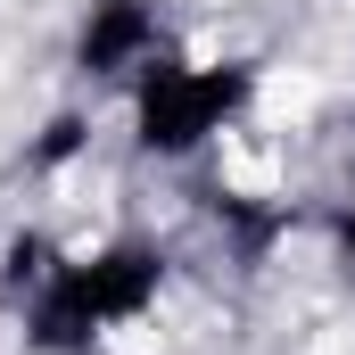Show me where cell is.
I'll use <instances>...</instances> for the list:
<instances>
[{"label":"cell","instance_id":"277c9868","mask_svg":"<svg viewBox=\"0 0 355 355\" xmlns=\"http://www.w3.org/2000/svg\"><path fill=\"white\" fill-rule=\"evenodd\" d=\"M347 257H355V215H347Z\"/></svg>","mask_w":355,"mask_h":355},{"label":"cell","instance_id":"6da1fadb","mask_svg":"<svg viewBox=\"0 0 355 355\" xmlns=\"http://www.w3.org/2000/svg\"><path fill=\"white\" fill-rule=\"evenodd\" d=\"M157 297V257L149 248H107L91 265H58L33 297V339L42 347H91L99 331L132 322Z\"/></svg>","mask_w":355,"mask_h":355},{"label":"cell","instance_id":"7a4b0ae2","mask_svg":"<svg viewBox=\"0 0 355 355\" xmlns=\"http://www.w3.org/2000/svg\"><path fill=\"white\" fill-rule=\"evenodd\" d=\"M240 91H248L240 67H149V83H141V141L166 149V157L198 149L240 107Z\"/></svg>","mask_w":355,"mask_h":355},{"label":"cell","instance_id":"3957f363","mask_svg":"<svg viewBox=\"0 0 355 355\" xmlns=\"http://www.w3.org/2000/svg\"><path fill=\"white\" fill-rule=\"evenodd\" d=\"M149 50H157V17L141 0H99L91 8V25H83L91 75H132V67H149Z\"/></svg>","mask_w":355,"mask_h":355}]
</instances>
